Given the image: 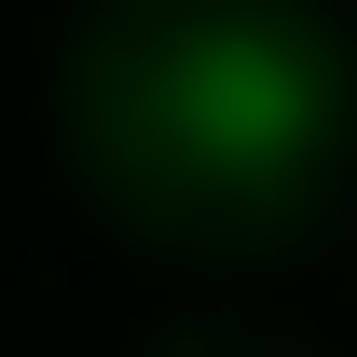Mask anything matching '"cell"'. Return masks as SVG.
Instances as JSON below:
<instances>
[{"instance_id":"obj_1","label":"cell","mask_w":357,"mask_h":357,"mask_svg":"<svg viewBox=\"0 0 357 357\" xmlns=\"http://www.w3.org/2000/svg\"><path fill=\"white\" fill-rule=\"evenodd\" d=\"M165 137L220 178H289L330 137V69L289 28H192L165 55Z\"/></svg>"}]
</instances>
